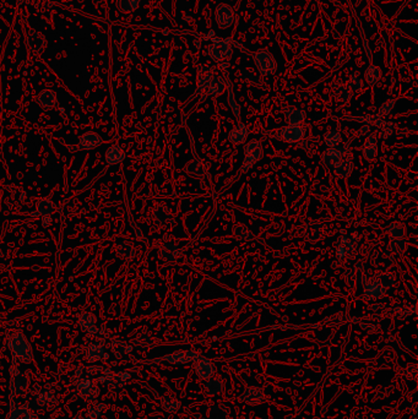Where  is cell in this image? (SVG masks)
I'll list each match as a JSON object with an SVG mask.
<instances>
[{
  "instance_id": "cell-1",
  "label": "cell",
  "mask_w": 418,
  "mask_h": 419,
  "mask_svg": "<svg viewBox=\"0 0 418 419\" xmlns=\"http://www.w3.org/2000/svg\"><path fill=\"white\" fill-rule=\"evenodd\" d=\"M245 158L243 164H241V172L247 173L248 171L259 161L262 157V146L257 140H252L249 143H247L244 149Z\"/></svg>"
},
{
  "instance_id": "cell-2",
  "label": "cell",
  "mask_w": 418,
  "mask_h": 419,
  "mask_svg": "<svg viewBox=\"0 0 418 419\" xmlns=\"http://www.w3.org/2000/svg\"><path fill=\"white\" fill-rule=\"evenodd\" d=\"M201 356L197 352L195 351H178L174 352V353L168 354L163 358L164 360H167L171 364L176 365H182L187 364V363H195L199 362L201 359Z\"/></svg>"
},
{
  "instance_id": "cell-3",
  "label": "cell",
  "mask_w": 418,
  "mask_h": 419,
  "mask_svg": "<svg viewBox=\"0 0 418 419\" xmlns=\"http://www.w3.org/2000/svg\"><path fill=\"white\" fill-rule=\"evenodd\" d=\"M254 59L257 68H259V71L262 75H271V74L275 73L276 62L273 55L269 54L266 50H262V52L260 50V52L255 53Z\"/></svg>"
},
{
  "instance_id": "cell-4",
  "label": "cell",
  "mask_w": 418,
  "mask_h": 419,
  "mask_svg": "<svg viewBox=\"0 0 418 419\" xmlns=\"http://www.w3.org/2000/svg\"><path fill=\"white\" fill-rule=\"evenodd\" d=\"M305 136V128L301 124H289L281 130V138L285 142L296 143L303 140Z\"/></svg>"
},
{
  "instance_id": "cell-5",
  "label": "cell",
  "mask_w": 418,
  "mask_h": 419,
  "mask_svg": "<svg viewBox=\"0 0 418 419\" xmlns=\"http://www.w3.org/2000/svg\"><path fill=\"white\" fill-rule=\"evenodd\" d=\"M241 402L257 406V404L265 402V395L259 388H248L241 396Z\"/></svg>"
},
{
  "instance_id": "cell-6",
  "label": "cell",
  "mask_w": 418,
  "mask_h": 419,
  "mask_svg": "<svg viewBox=\"0 0 418 419\" xmlns=\"http://www.w3.org/2000/svg\"><path fill=\"white\" fill-rule=\"evenodd\" d=\"M385 292H386V289L377 279H373L364 286L363 295L367 300H378L384 297Z\"/></svg>"
},
{
  "instance_id": "cell-7",
  "label": "cell",
  "mask_w": 418,
  "mask_h": 419,
  "mask_svg": "<svg viewBox=\"0 0 418 419\" xmlns=\"http://www.w3.org/2000/svg\"><path fill=\"white\" fill-rule=\"evenodd\" d=\"M195 372L200 379L203 380H209V379L213 378V375L216 372L215 365L212 364V362H210L209 359L205 358H201L199 362H197L196 367H195Z\"/></svg>"
},
{
  "instance_id": "cell-8",
  "label": "cell",
  "mask_w": 418,
  "mask_h": 419,
  "mask_svg": "<svg viewBox=\"0 0 418 419\" xmlns=\"http://www.w3.org/2000/svg\"><path fill=\"white\" fill-rule=\"evenodd\" d=\"M392 264H394V256L391 255L389 250H382V251L377 253V255L374 258V266L382 272L386 271Z\"/></svg>"
},
{
  "instance_id": "cell-9",
  "label": "cell",
  "mask_w": 418,
  "mask_h": 419,
  "mask_svg": "<svg viewBox=\"0 0 418 419\" xmlns=\"http://www.w3.org/2000/svg\"><path fill=\"white\" fill-rule=\"evenodd\" d=\"M248 136H249V129L247 128V125L241 123L236 129L229 133L228 140L234 145H241L247 141Z\"/></svg>"
},
{
  "instance_id": "cell-10",
  "label": "cell",
  "mask_w": 418,
  "mask_h": 419,
  "mask_svg": "<svg viewBox=\"0 0 418 419\" xmlns=\"http://www.w3.org/2000/svg\"><path fill=\"white\" fill-rule=\"evenodd\" d=\"M217 21L218 25L224 29L231 26L233 22V11L229 6L227 5H220L217 10Z\"/></svg>"
},
{
  "instance_id": "cell-11",
  "label": "cell",
  "mask_w": 418,
  "mask_h": 419,
  "mask_svg": "<svg viewBox=\"0 0 418 419\" xmlns=\"http://www.w3.org/2000/svg\"><path fill=\"white\" fill-rule=\"evenodd\" d=\"M378 155V141L375 135H369L363 146V156L368 161H373Z\"/></svg>"
},
{
  "instance_id": "cell-12",
  "label": "cell",
  "mask_w": 418,
  "mask_h": 419,
  "mask_svg": "<svg viewBox=\"0 0 418 419\" xmlns=\"http://www.w3.org/2000/svg\"><path fill=\"white\" fill-rule=\"evenodd\" d=\"M322 234V224L318 222H310L309 224H306L304 228V235L310 242H317L320 239Z\"/></svg>"
},
{
  "instance_id": "cell-13",
  "label": "cell",
  "mask_w": 418,
  "mask_h": 419,
  "mask_svg": "<svg viewBox=\"0 0 418 419\" xmlns=\"http://www.w3.org/2000/svg\"><path fill=\"white\" fill-rule=\"evenodd\" d=\"M322 162H324L327 167H333L334 168V167L342 159V151L336 149H327L326 151L322 154Z\"/></svg>"
},
{
  "instance_id": "cell-14",
  "label": "cell",
  "mask_w": 418,
  "mask_h": 419,
  "mask_svg": "<svg viewBox=\"0 0 418 419\" xmlns=\"http://www.w3.org/2000/svg\"><path fill=\"white\" fill-rule=\"evenodd\" d=\"M200 75H199V82H197L196 94L201 93L205 89H208L209 83L212 80V71L208 66H200Z\"/></svg>"
},
{
  "instance_id": "cell-15",
  "label": "cell",
  "mask_w": 418,
  "mask_h": 419,
  "mask_svg": "<svg viewBox=\"0 0 418 419\" xmlns=\"http://www.w3.org/2000/svg\"><path fill=\"white\" fill-rule=\"evenodd\" d=\"M354 170V164L350 159H341L335 167H334V171H335V174L338 178H347L350 177L351 173Z\"/></svg>"
},
{
  "instance_id": "cell-16",
  "label": "cell",
  "mask_w": 418,
  "mask_h": 419,
  "mask_svg": "<svg viewBox=\"0 0 418 419\" xmlns=\"http://www.w3.org/2000/svg\"><path fill=\"white\" fill-rule=\"evenodd\" d=\"M225 89H226V85H225L224 78L216 76V78H212V80L209 83L208 94L209 96H218L225 91Z\"/></svg>"
},
{
  "instance_id": "cell-17",
  "label": "cell",
  "mask_w": 418,
  "mask_h": 419,
  "mask_svg": "<svg viewBox=\"0 0 418 419\" xmlns=\"http://www.w3.org/2000/svg\"><path fill=\"white\" fill-rule=\"evenodd\" d=\"M286 118L289 124H302L305 120V112L298 108H289L286 110Z\"/></svg>"
},
{
  "instance_id": "cell-18",
  "label": "cell",
  "mask_w": 418,
  "mask_h": 419,
  "mask_svg": "<svg viewBox=\"0 0 418 419\" xmlns=\"http://www.w3.org/2000/svg\"><path fill=\"white\" fill-rule=\"evenodd\" d=\"M387 249H389L390 253L396 254V255H401V254L405 253L406 249H407V242H406L403 238H401V239L392 238L389 242Z\"/></svg>"
},
{
  "instance_id": "cell-19",
  "label": "cell",
  "mask_w": 418,
  "mask_h": 419,
  "mask_svg": "<svg viewBox=\"0 0 418 419\" xmlns=\"http://www.w3.org/2000/svg\"><path fill=\"white\" fill-rule=\"evenodd\" d=\"M342 135L338 130H330L325 135V143L329 149H336L338 146L342 143Z\"/></svg>"
},
{
  "instance_id": "cell-20",
  "label": "cell",
  "mask_w": 418,
  "mask_h": 419,
  "mask_svg": "<svg viewBox=\"0 0 418 419\" xmlns=\"http://www.w3.org/2000/svg\"><path fill=\"white\" fill-rule=\"evenodd\" d=\"M386 232L389 233L392 238L401 239V238L405 237L406 234V227L405 224L401 223V222H392L386 228Z\"/></svg>"
},
{
  "instance_id": "cell-21",
  "label": "cell",
  "mask_w": 418,
  "mask_h": 419,
  "mask_svg": "<svg viewBox=\"0 0 418 419\" xmlns=\"http://www.w3.org/2000/svg\"><path fill=\"white\" fill-rule=\"evenodd\" d=\"M206 392L211 396H217L224 391V383L220 379H209L206 383Z\"/></svg>"
},
{
  "instance_id": "cell-22",
  "label": "cell",
  "mask_w": 418,
  "mask_h": 419,
  "mask_svg": "<svg viewBox=\"0 0 418 419\" xmlns=\"http://www.w3.org/2000/svg\"><path fill=\"white\" fill-rule=\"evenodd\" d=\"M162 407L164 408V411L169 412V413H174V412H177L179 409L180 402L173 396H164L162 399Z\"/></svg>"
},
{
  "instance_id": "cell-23",
  "label": "cell",
  "mask_w": 418,
  "mask_h": 419,
  "mask_svg": "<svg viewBox=\"0 0 418 419\" xmlns=\"http://www.w3.org/2000/svg\"><path fill=\"white\" fill-rule=\"evenodd\" d=\"M334 97L336 98V101L341 102V103H345V102H347L348 99L351 98V92L350 90H348V87L334 85Z\"/></svg>"
},
{
  "instance_id": "cell-24",
  "label": "cell",
  "mask_w": 418,
  "mask_h": 419,
  "mask_svg": "<svg viewBox=\"0 0 418 419\" xmlns=\"http://www.w3.org/2000/svg\"><path fill=\"white\" fill-rule=\"evenodd\" d=\"M208 418L209 419H231L229 418L228 412L220 406L210 407L208 413Z\"/></svg>"
},
{
  "instance_id": "cell-25",
  "label": "cell",
  "mask_w": 418,
  "mask_h": 419,
  "mask_svg": "<svg viewBox=\"0 0 418 419\" xmlns=\"http://www.w3.org/2000/svg\"><path fill=\"white\" fill-rule=\"evenodd\" d=\"M123 158H124V154L118 146H113L112 149L108 150V152H107V161L111 164L119 163Z\"/></svg>"
},
{
  "instance_id": "cell-26",
  "label": "cell",
  "mask_w": 418,
  "mask_h": 419,
  "mask_svg": "<svg viewBox=\"0 0 418 419\" xmlns=\"http://www.w3.org/2000/svg\"><path fill=\"white\" fill-rule=\"evenodd\" d=\"M382 76V71L377 66H370L366 71V80L369 85H375Z\"/></svg>"
},
{
  "instance_id": "cell-27",
  "label": "cell",
  "mask_w": 418,
  "mask_h": 419,
  "mask_svg": "<svg viewBox=\"0 0 418 419\" xmlns=\"http://www.w3.org/2000/svg\"><path fill=\"white\" fill-rule=\"evenodd\" d=\"M377 281L379 282V283L382 284V286L384 287L385 289H389V288H391L392 286H394L395 276L392 274H390V272H386V271H384V272H382V274L378 276Z\"/></svg>"
},
{
  "instance_id": "cell-28",
  "label": "cell",
  "mask_w": 418,
  "mask_h": 419,
  "mask_svg": "<svg viewBox=\"0 0 418 419\" xmlns=\"http://www.w3.org/2000/svg\"><path fill=\"white\" fill-rule=\"evenodd\" d=\"M395 106V101H392V99H390V101H386L384 104H383L382 107H380L379 113H378V118H385L387 117V115L391 113L392 108H394Z\"/></svg>"
},
{
  "instance_id": "cell-29",
  "label": "cell",
  "mask_w": 418,
  "mask_h": 419,
  "mask_svg": "<svg viewBox=\"0 0 418 419\" xmlns=\"http://www.w3.org/2000/svg\"><path fill=\"white\" fill-rule=\"evenodd\" d=\"M236 235L239 240H249L253 238L252 233L244 226L236 227Z\"/></svg>"
},
{
  "instance_id": "cell-30",
  "label": "cell",
  "mask_w": 418,
  "mask_h": 419,
  "mask_svg": "<svg viewBox=\"0 0 418 419\" xmlns=\"http://www.w3.org/2000/svg\"><path fill=\"white\" fill-rule=\"evenodd\" d=\"M228 101H229V106H231V109H232V112H233V114L236 115L237 118L241 117V107H239V104L237 103L236 99H234L233 92H232V89H231V87H229Z\"/></svg>"
},
{
  "instance_id": "cell-31",
  "label": "cell",
  "mask_w": 418,
  "mask_h": 419,
  "mask_svg": "<svg viewBox=\"0 0 418 419\" xmlns=\"http://www.w3.org/2000/svg\"><path fill=\"white\" fill-rule=\"evenodd\" d=\"M362 87H363V83H362V81L357 78V74L354 73V75H352V78H351L350 85H348V90H350V91L357 92L359 91Z\"/></svg>"
},
{
  "instance_id": "cell-32",
  "label": "cell",
  "mask_w": 418,
  "mask_h": 419,
  "mask_svg": "<svg viewBox=\"0 0 418 419\" xmlns=\"http://www.w3.org/2000/svg\"><path fill=\"white\" fill-rule=\"evenodd\" d=\"M417 374H418V368L416 364H410L406 369V376H407L410 380L416 381L417 380Z\"/></svg>"
},
{
  "instance_id": "cell-33",
  "label": "cell",
  "mask_w": 418,
  "mask_h": 419,
  "mask_svg": "<svg viewBox=\"0 0 418 419\" xmlns=\"http://www.w3.org/2000/svg\"><path fill=\"white\" fill-rule=\"evenodd\" d=\"M346 248L343 247V245H340V247L338 248V259H343L346 256Z\"/></svg>"
}]
</instances>
